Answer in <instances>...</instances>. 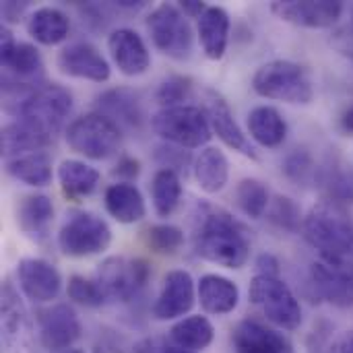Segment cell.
Listing matches in <instances>:
<instances>
[{
  "label": "cell",
  "instance_id": "cell-1",
  "mask_svg": "<svg viewBox=\"0 0 353 353\" xmlns=\"http://www.w3.org/2000/svg\"><path fill=\"white\" fill-rule=\"evenodd\" d=\"M192 246L196 256L225 269H242L250 259L246 228L225 209L199 203L194 215Z\"/></svg>",
  "mask_w": 353,
  "mask_h": 353
},
{
  "label": "cell",
  "instance_id": "cell-2",
  "mask_svg": "<svg viewBox=\"0 0 353 353\" xmlns=\"http://www.w3.org/2000/svg\"><path fill=\"white\" fill-rule=\"evenodd\" d=\"M6 110L54 139L72 112V93L56 83H21L4 77Z\"/></svg>",
  "mask_w": 353,
  "mask_h": 353
},
{
  "label": "cell",
  "instance_id": "cell-3",
  "mask_svg": "<svg viewBox=\"0 0 353 353\" xmlns=\"http://www.w3.org/2000/svg\"><path fill=\"white\" fill-rule=\"evenodd\" d=\"M302 232L306 242L316 248L323 261H353V223L343 203L323 199L304 217Z\"/></svg>",
  "mask_w": 353,
  "mask_h": 353
},
{
  "label": "cell",
  "instance_id": "cell-4",
  "mask_svg": "<svg viewBox=\"0 0 353 353\" xmlns=\"http://www.w3.org/2000/svg\"><path fill=\"white\" fill-rule=\"evenodd\" d=\"M256 95L294 105H308L314 99V87L308 70L292 60H271L256 68L252 77Z\"/></svg>",
  "mask_w": 353,
  "mask_h": 353
},
{
  "label": "cell",
  "instance_id": "cell-5",
  "mask_svg": "<svg viewBox=\"0 0 353 353\" xmlns=\"http://www.w3.org/2000/svg\"><path fill=\"white\" fill-rule=\"evenodd\" d=\"M151 128L159 139H163V143H172L182 149H205L213 137L207 112L186 103L161 108L151 118Z\"/></svg>",
  "mask_w": 353,
  "mask_h": 353
},
{
  "label": "cell",
  "instance_id": "cell-6",
  "mask_svg": "<svg viewBox=\"0 0 353 353\" xmlns=\"http://www.w3.org/2000/svg\"><path fill=\"white\" fill-rule=\"evenodd\" d=\"M250 302L263 316L281 331H296L302 325V306L292 288L281 277L254 275L248 288Z\"/></svg>",
  "mask_w": 353,
  "mask_h": 353
},
{
  "label": "cell",
  "instance_id": "cell-7",
  "mask_svg": "<svg viewBox=\"0 0 353 353\" xmlns=\"http://www.w3.org/2000/svg\"><path fill=\"white\" fill-rule=\"evenodd\" d=\"M66 145L93 161L114 157L122 145V130L103 114L91 112L74 118L66 128Z\"/></svg>",
  "mask_w": 353,
  "mask_h": 353
},
{
  "label": "cell",
  "instance_id": "cell-8",
  "mask_svg": "<svg viewBox=\"0 0 353 353\" xmlns=\"http://www.w3.org/2000/svg\"><path fill=\"white\" fill-rule=\"evenodd\" d=\"M147 31L153 46L168 58L188 60L192 54V27L178 4L161 2L147 17Z\"/></svg>",
  "mask_w": 353,
  "mask_h": 353
},
{
  "label": "cell",
  "instance_id": "cell-9",
  "mask_svg": "<svg viewBox=\"0 0 353 353\" xmlns=\"http://www.w3.org/2000/svg\"><path fill=\"white\" fill-rule=\"evenodd\" d=\"M112 244V228L95 213L81 211L70 215L58 232V248L70 259L101 254Z\"/></svg>",
  "mask_w": 353,
  "mask_h": 353
},
{
  "label": "cell",
  "instance_id": "cell-10",
  "mask_svg": "<svg viewBox=\"0 0 353 353\" xmlns=\"http://www.w3.org/2000/svg\"><path fill=\"white\" fill-rule=\"evenodd\" d=\"M151 267L143 259L110 256L97 269V285L112 302H130L147 285Z\"/></svg>",
  "mask_w": 353,
  "mask_h": 353
},
{
  "label": "cell",
  "instance_id": "cell-11",
  "mask_svg": "<svg viewBox=\"0 0 353 353\" xmlns=\"http://www.w3.org/2000/svg\"><path fill=\"white\" fill-rule=\"evenodd\" d=\"M310 283L316 296L335 308H353V261H316L310 267Z\"/></svg>",
  "mask_w": 353,
  "mask_h": 353
},
{
  "label": "cell",
  "instance_id": "cell-12",
  "mask_svg": "<svg viewBox=\"0 0 353 353\" xmlns=\"http://www.w3.org/2000/svg\"><path fill=\"white\" fill-rule=\"evenodd\" d=\"M39 341L48 352H66L81 339L83 325L70 304H54L37 312Z\"/></svg>",
  "mask_w": 353,
  "mask_h": 353
},
{
  "label": "cell",
  "instance_id": "cell-13",
  "mask_svg": "<svg viewBox=\"0 0 353 353\" xmlns=\"http://www.w3.org/2000/svg\"><path fill=\"white\" fill-rule=\"evenodd\" d=\"M271 12L281 21L306 29H329L343 12L339 0H277L271 4Z\"/></svg>",
  "mask_w": 353,
  "mask_h": 353
},
{
  "label": "cell",
  "instance_id": "cell-14",
  "mask_svg": "<svg viewBox=\"0 0 353 353\" xmlns=\"http://www.w3.org/2000/svg\"><path fill=\"white\" fill-rule=\"evenodd\" d=\"M196 283L188 271L176 269L163 277L161 292L153 304V316L157 321H180L196 304Z\"/></svg>",
  "mask_w": 353,
  "mask_h": 353
},
{
  "label": "cell",
  "instance_id": "cell-15",
  "mask_svg": "<svg viewBox=\"0 0 353 353\" xmlns=\"http://www.w3.org/2000/svg\"><path fill=\"white\" fill-rule=\"evenodd\" d=\"M56 64L62 74L72 79H85L93 83H105L112 77L108 58L89 41H74L60 50Z\"/></svg>",
  "mask_w": 353,
  "mask_h": 353
},
{
  "label": "cell",
  "instance_id": "cell-16",
  "mask_svg": "<svg viewBox=\"0 0 353 353\" xmlns=\"http://www.w3.org/2000/svg\"><path fill=\"white\" fill-rule=\"evenodd\" d=\"M17 281L23 296L35 304H48L62 290L60 271L43 259H23L17 265Z\"/></svg>",
  "mask_w": 353,
  "mask_h": 353
},
{
  "label": "cell",
  "instance_id": "cell-17",
  "mask_svg": "<svg viewBox=\"0 0 353 353\" xmlns=\"http://www.w3.org/2000/svg\"><path fill=\"white\" fill-rule=\"evenodd\" d=\"M236 353H294L292 339L256 319H244L232 333Z\"/></svg>",
  "mask_w": 353,
  "mask_h": 353
},
{
  "label": "cell",
  "instance_id": "cell-18",
  "mask_svg": "<svg viewBox=\"0 0 353 353\" xmlns=\"http://www.w3.org/2000/svg\"><path fill=\"white\" fill-rule=\"evenodd\" d=\"M108 52L116 68L126 77L145 74L151 66V52L134 29H114L108 35Z\"/></svg>",
  "mask_w": 353,
  "mask_h": 353
},
{
  "label": "cell",
  "instance_id": "cell-19",
  "mask_svg": "<svg viewBox=\"0 0 353 353\" xmlns=\"http://www.w3.org/2000/svg\"><path fill=\"white\" fill-rule=\"evenodd\" d=\"M205 112H207L213 134H217V139L225 147H230V149H234V151H238V153H242V155H246L250 159L259 157L256 151H254V145L250 143V137L244 134V130L240 128V124L234 118V112H232L230 103L219 93L209 91Z\"/></svg>",
  "mask_w": 353,
  "mask_h": 353
},
{
  "label": "cell",
  "instance_id": "cell-20",
  "mask_svg": "<svg viewBox=\"0 0 353 353\" xmlns=\"http://www.w3.org/2000/svg\"><path fill=\"white\" fill-rule=\"evenodd\" d=\"M97 112L110 118L120 130H139L145 122L143 101L137 91L128 87H116L108 89L97 97Z\"/></svg>",
  "mask_w": 353,
  "mask_h": 353
},
{
  "label": "cell",
  "instance_id": "cell-21",
  "mask_svg": "<svg viewBox=\"0 0 353 353\" xmlns=\"http://www.w3.org/2000/svg\"><path fill=\"white\" fill-rule=\"evenodd\" d=\"M196 298L201 302V308L207 314L213 316H223L230 314L238 308L240 302V290L238 285L223 277V275H203L196 283Z\"/></svg>",
  "mask_w": 353,
  "mask_h": 353
},
{
  "label": "cell",
  "instance_id": "cell-22",
  "mask_svg": "<svg viewBox=\"0 0 353 353\" xmlns=\"http://www.w3.org/2000/svg\"><path fill=\"white\" fill-rule=\"evenodd\" d=\"M230 14L223 6H207L199 19V39L209 60H221L230 41Z\"/></svg>",
  "mask_w": 353,
  "mask_h": 353
},
{
  "label": "cell",
  "instance_id": "cell-23",
  "mask_svg": "<svg viewBox=\"0 0 353 353\" xmlns=\"http://www.w3.org/2000/svg\"><path fill=\"white\" fill-rule=\"evenodd\" d=\"M103 205H105V211L118 223H124V225L141 221L147 213V205H145L141 190L128 182L110 184L103 194Z\"/></svg>",
  "mask_w": 353,
  "mask_h": 353
},
{
  "label": "cell",
  "instance_id": "cell-24",
  "mask_svg": "<svg viewBox=\"0 0 353 353\" xmlns=\"http://www.w3.org/2000/svg\"><path fill=\"white\" fill-rule=\"evenodd\" d=\"M54 223V203L46 194H29L17 207V225L31 240H43Z\"/></svg>",
  "mask_w": 353,
  "mask_h": 353
},
{
  "label": "cell",
  "instance_id": "cell-25",
  "mask_svg": "<svg viewBox=\"0 0 353 353\" xmlns=\"http://www.w3.org/2000/svg\"><path fill=\"white\" fill-rule=\"evenodd\" d=\"M192 174L201 190L217 194L230 180V161L219 147H205L192 163Z\"/></svg>",
  "mask_w": 353,
  "mask_h": 353
},
{
  "label": "cell",
  "instance_id": "cell-26",
  "mask_svg": "<svg viewBox=\"0 0 353 353\" xmlns=\"http://www.w3.org/2000/svg\"><path fill=\"white\" fill-rule=\"evenodd\" d=\"M248 134L250 139L267 149L283 145L288 137V122L281 112L273 105H259L248 114Z\"/></svg>",
  "mask_w": 353,
  "mask_h": 353
},
{
  "label": "cell",
  "instance_id": "cell-27",
  "mask_svg": "<svg viewBox=\"0 0 353 353\" xmlns=\"http://www.w3.org/2000/svg\"><path fill=\"white\" fill-rule=\"evenodd\" d=\"M70 19L64 10L54 6L35 8L27 19V33L41 46H58L68 37Z\"/></svg>",
  "mask_w": 353,
  "mask_h": 353
},
{
  "label": "cell",
  "instance_id": "cell-28",
  "mask_svg": "<svg viewBox=\"0 0 353 353\" xmlns=\"http://www.w3.org/2000/svg\"><path fill=\"white\" fill-rule=\"evenodd\" d=\"M99 180H101V174L93 165L81 159H64L58 165L60 188L64 196L70 201H81V199L91 196L97 190Z\"/></svg>",
  "mask_w": 353,
  "mask_h": 353
},
{
  "label": "cell",
  "instance_id": "cell-29",
  "mask_svg": "<svg viewBox=\"0 0 353 353\" xmlns=\"http://www.w3.org/2000/svg\"><path fill=\"white\" fill-rule=\"evenodd\" d=\"M52 141L54 139L46 137L35 126H31V124H27L23 120H12V122L4 124L2 126V134H0L2 155L8 157V159H14V157L27 155V153L41 151Z\"/></svg>",
  "mask_w": 353,
  "mask_h": 353
},
{
  "label": "cell",
  "instance_id": "cell-30",
  "mask_svg": "<svg viewBox=\"0 0 353 353\" xmlns=\"http://www.w3.org/2000/svg\"><path fill=\"white\" fill-rule=\"evenodd\" d=\"M213 339H215V327L203 314L184 316L170 329V341L190 352L199 353L207 350L213 343Z\"/></svg>",
  "mask_w": 353,
  "mask_h": 353
},
{
  "label": "cell",
  "instance_id": "cell-31",
  "mask_svg": "<svg viewBox=\"0 0 353 353\" xmlns=\"http://www.w3.org/2000/svg\"><path fill=\"white\" fill-rule=\"evenodd\" d=\"M6 174L17 182H23L33 188L48 186L52 182V157L46 151H35L8 159Z\"/></svg>",
  "mask_w": 353,
  "mask_h": 353
},
{
  "label": "cell",
  "instance_id": "cell-32",
  "mask_svg": "<svg viewBox=\"0 0 353 353\" xmlns=\"http://www.w3.org/2000/svg\"><path fill=\"white\" fill-rule=\"evenodd\" d=\"M2 68L6 70V79L33 83L43 72V58L33 43L17 41V46L2 58ZM37 83V81H35Z\"/></svg>",
  "mask_w": 353,
  "mask_h": 353
},
{
  "label": "cell",
  "instance_id": "cell-33",
  "mask_svg": "<svg viewBox=\"0 0 353 353\" xmlns=\"http://www.w3.org/2000/svg\"><path fill=\"white\" fill-rule=\"evenodd\" d=\"M151 199H153V209L159 217H170L182 199V180L180 174L172 170H159L153 176L151 182Z\"/></svg>",
  "mask_w": 353,
  "mask_h": 353
},
{
  "label": "cell",
  "instance_id": "cell-34",
  "mask_svg": "<svg viewBox=\"0 0 353 353\" xmlns=\"http://www.w3.org/2000/svg\"><path fill=\"white\" fill-rule=\"evenodd\" d=\"M236 205L246 217L261 219L271 205L269 188L256 178H244L236 186Z\"/></svg>",
  "mask_w": 353,
  "mask_h": 353
},
{
  "label": "cell",
  "instance_id": "cell-35",
  "mask_svg": "<svg viewBox=\"0 0 353 353\" xmlns=\"http://www.w3.org/2000/svg\"><path fill=\"white\" fill-rule=\"evenodd\" d=\"M23 306L19 300V294L14 292V288L6 281L2 288V339L6 345H10L21 327H23Z\"/></svg>",
  "mask_w": 353,
  "mask_h": 353
},
{
  "label": "cell",
  "instance_id": "cell-36",
  "mask_svg": "<svg viewBox=\"0 0 353 353\" xmlns=\"http://www.w3.org/2000/svg\"><path fill=\"white\" fill-rule=\"evenodd\" d=\"M145 242L153 252L172 256L184 246V232L178 225H172V223L151 225L145 232Z\"/></svg>",
  "mask_w": 353,
  "mask_h": 353
},
{
  "label": "cell",
  "instance_id": "cell-37",
  "mask_svg": "<svg viewBox=\"0 0 353 353\" xmlns=\"http://www.w3.org/2000/svg\"><path fill=\"white\" fill-rule=\"evenodd\" d=\"M66 296L70 302L85 306V308H99L108 302L105 294L101 292V288L97 285V281H89L81 275H72L68 277V285H66Z\"/></svg>",
  "mask_w": 353,
  "mask_h": 353
},
{
  "label": "cell",
  "instance_id": "cell-38",
  "mask_svg": "<svg viewBox=\"0 0 353 353\" xmlns=\"http://www.w3.org/2000/svg\"><path fill=\"white\" fill-rule=\"evenodd\" d=\"M267 217L271 219V223L285 232H298L304 223L300 207L290 196H275V201H271L267 209Z\"/></svg>",
  "mask_w": 353,
  "mask_h": 353
},
{
  "label": "cell",
  "instance_id": "cell-39",
  "mask_svg": "<svg viewBox=\"0 0 353 353\" xmlns=\"http://www.w3.org/2000/svg\"><path fill=\"white\" fill-rule=\"evenodd\" d=\"M190 95H192V79L182 77V74H174V77L165 79L155 91V99L159 101L161 108L184 105V101Z\"/></svg>",
  "mask_w": 353,
  "mask_h": 353
},
{
  "label": "cell",
  "instance_id": "cell-40",
  "mask_svg": "<svg viewBox=\"0 0 353 353\" xmlns=\"http://www.w3.org/2000/svg\"><path fill=\"white\" fill-rule=\"evenodd\" d=\"M283 174L296 184H310L316 178V165L308 151L296 149L283 161Z\"/></svg>",
  "mask_w": 353,
  "mask_h": 353
},
{
  "label": "cell",
  "instance_id": "cell-41",
  "mask_svg": "<svg viewBox=\"0 0 353 353\" xmlns=\"http://www.w3.org/2000/svg\"><path fill=\"white\" fill-rule=\"evenodd\" d=\"M323 184L329 192V199L337 203H353V174L341 168H329L323 176Z\"/></svg>",
  "mask_w": 353,
  "mask_h": 353
},
{
  "label": "cell",
  "instance_id": "cell-42",
  "mask_svg": "<svg viewBox=\"0 0 353 353\" xmlns=\"http://www.w3.org/2000/svg\"><path fill=\"white\" fill-rule=\"evenodd\" d=\"M155 161L161 165V170H172L176 174H182L188 170L192 157L188 153V149H182L178 145H172V143H161L155 147V153H153Z\"/></svg>",
  "mask_w": 353,
  "mask_h": 353
},
{
  "label": "cell",
  "instance_id": "cell-43",
  "mask_svg": "<svg viewBox=\"0 0 353 353\" xmlns=\"http://www.w3.org/2000/svg\"><path fill=\"white\" fill-rule=\"evenodd\" d=\"M112 174H114V178H118L120 182L132 184V180H137L139 174H141V161L134 159V157H130V155H124V157L118 159V163L114 165Z\"/></svg>",
  "mask_w": 353,
  "mask_h": 353
},
{
  "label": "cell",
  "instance_id": "cell-44",
  "mask_svg": "<svg viewBox=\"0 0 353 353\" xmlns=\"http://www.w3.org/2000/svg\"><path fill=\"white\" fill-rule=\"evenodd\" d=\"M331 43H333V48L341 54V56H345L350 62L353 64V27H343V29H337L335 33H333V37H331Z\"/></svg>",
  "mask_w": 353,
  "mask_h": 353
},
{
  "label": "cell",
  "instance_id": "cell-45",
  "mask_svg": "<svg viewBox=\"0 0 353 353\" xmlns=\"http://www.w3.org/2000/svg\"><path fill=\"white\" fill-rule=\"evenodd\" d=\"M254 269H256V275H271V277H279V271H281L279 261L269 252H265L256 259Z\"/></svg>",
  "mask_w": 353,
  "mask_h": 353
},
{
  "label": "cell",
  "instance_id": "cell-46",
  "mask_svg": "<svg viewBox=\"0 0 353 353\" xmlns=\"http://www.w3.org/2000/svg\"><path fill=\"white\" fill-rule=\"evenodd\" d=\"M161 345H163V339L161 337H147L143 341H139L130 353H159L161 352Z\"/></svg>",
  "mask_w": 353,
  "mask_h": 353
},
{
  "label": "cell",
  "instance_id": "cell-47",
  "mask_svg": "<svg viewBox=\"0 0 353 353\" xmlns=\"http://www.w3.org/2000/svg\"><path fill=\"white\" fill-rule=\"evenodd\" d=\"M178 6L182 8V12L188 19H201V14L207 10V4L205 2H199V0H182Z\"/></svg>",
  "mask_w": 353,
  "mask_h": 353
},
{
  "label": "cell",
  "instance_id": "cell-48",
  "mask_svg": "<svg viewBox=\"0 0 353 353\" xmlns=\"http://www.w3.org/2000/svg\"><path fill=\"white\" fill-rule=\"evenodd\" d=\"M25 8H27V4L23 2V4H19V2H2V17L6 19V21H19V17L25 12Z\"/></svg>",
  "mask_w": 353,
  "mask_h": 353
},
{
  "label": "cell",
  "instance_id": "cell-49",
  "mask_svg": "<svg viewBox=\"0 0 353 353\" xmlns=\"http://www.w3.org/2000/svg\"><path fill=\"white\" fill-rule=\"evenodd\" d=\"M327 353H353V333L352 335H345L337 343H333Z\"/></svg>",
  "mask_w": 353,
  "mask_h": 353
},
{
  "label": "cell",
  "instance_id": "cell-50",
  "mask_svg": "<svg viewBox=\"0 0 353 353\" xmlns=\"http://www.w3.org/2000/svg\"><path fill=\"white\" fill-rule=\"evenodd\" d=\"M341 128L345 132H353V105H350L343 114H341Z\"/></svg>",
  "mask_w": 353,
  "mask_h": 353
},
{
  "label": "cell",
  "instance_id": "cell-51",
  "mask_svg": "<svg viewBox=\"0 0 353 353\" xmlns=\"http://www.w3.org/2000/svg\"><path fill=\"white\" fill-rule=\"evenodd\" d=\"M159 353H196V352H190V350L178 347V345H174L172 341L168 343V341L163 339V345H161V352H159Z\"/></svg>",
  "mask_w": 353,
  "mask_h": 353
},
{
  "label": "cell",
  "instance_id": "cell-52",
  "mask_svg": "<svg viewBox=\"0 0 353 353\" xmlns=\"http://www.w3.org/2000/svg\"><path fill=\"white\" fill-rule=\"evenodd\" d=\"M62 353H85L83 350H66V352H62Z\"/></svg>",
  "mask_w": 353,
  "mask_h": 353
}]
</instances>
